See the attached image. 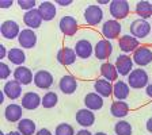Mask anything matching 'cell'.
<instances>
[{"label": "cell", "mask_w": 152, "mask_h": 135, "mask_svg": "<svg viewBox=\"0 0 152 135\" xmlns=\"http://www.w3.org/2000/svg\"><path fill=\"white\" fill-rule=\"evenodd\" d=\"M148 80H149L148 73L144 69H141V68L133 69L129 73V76H128V84L133 89H141L144 87H147L148 85Z\"/></svg>", "instance_id": "obj_1"}, {"label": "cell", "mask_w": 152, "mask_h": 135, "mask_svg": "<svg viewBox=\"0 0 152 135\" xmlns=\"http://www.w3.org/2000/svg\"><path fill=\"white\" fill-rule=\"evenodd\" d=\"M151 31H152V26L149 25L148 20H145V19H136V20H133L132 25H130L132 37H134L136 39L145 38Z\"/></svg>", "instance_id": "obj_2"}, {"label": "cell", "mask_w": 152, "mask_h": 135, "mask_svg": "<svg viewBox=\"0 0 152 135\" xmlns=\"http://www.w3.org/2000/svg\"><path fill=\"white\" fill-rule=\"evenodd\" d=\"M102 19H103V11L98 4H91L84 9V20L88 26L99 25L102 22Z\"/></svg>", "instance_id": "obj_3"}, {"label": "cell", "mask_w": 152, "mask_h": 135, "mask_svg": "<svg viewBox=\"0 0 152 135\" xmlns=\"http://www.w3.org/2000/svg\"><path fill=\"white\" fill-rule=\"evenodd\" d=\"M129 9L130 7L126 0H113L110 3V6H109V11H110L111 16L115 20L126 18L128 14H129Z\"/></svg>", "instance_id": "obj_4"}, {"label": "cell", "mask_w": 152, "mask_h": 135, "mask_svg": "<svg viewBox=\"0 0 152 135\" xmlns=\"http://www.w3.org/2000/svg\"><path fill=\"white\" fill-rule=\"evenodd\" d=\"M121 23L115 19H109L106 22L103 23L102 26V34L104 35V38L107 39V41H111V39H117L121 34Z\"/></svg>", "instance_id": "obj_5"}, {"label": "cell", "mask_w": 152, "mask_h": 135, "mask_svg": "<svg viewBox=\"0 0 152 135\" xmlns=\"http://www.w3.org/2000/svg\"><path fill=\"white\" fill-rule=\"evenodd\" d=\"M133 62L139 66H147L152 62V50L147 46H139L133 53Z\"/></svg>", "instance_id": "obj_6"}, {"label": "cell", "mask_w": 152, "mask_h": 135, "mask_svg": "<svg viewBox=\"0 0 152 135\" xmlns=\"http://www.w3.org/2000/svg\"><path fill=\"white\" fill-rule=\"evenodd\" d=\"M133 60L128 54H120L115 60V69L118 74L121 76H129V73L133 70Z\"/></svg>", "instance_id": "obj_7"}, {"label": "cell", "mask_w": 152, "mask_h": 135, "mask_svg": "<svg viewBox=\"0 0 152 135\" xmlns=\"http://www.w3.org/2000/svg\"><path fill=\"white\" fill-rule=\"evenodd\" d=\"M58 27H60L61 32L66 37H72L76 34L77 31V20H76L73 16L65 15L60 19V23H58Z\"/></svg>", "instance_id": "obj_8"}, {"label": "cell", "mask_w": 152, "mask_h": 135, "mask_svg": "<svg viewBox=\"0 0 152 135\" xmlns=\"http://www.w3.org/2000/svg\"><path fill=\"white\" fill-rule=\"evenodd\" d=\"M20 28L19 25L15 20H6V22L1 23L0 26V32L6 39H14V38H18L20 34Z\"/></svg>", "instance_id": "obj_9"}, {"label": "cell", "mask_w": 152, "mask_h": 135, "mask_svg": "<svg viewBox=\"0 0 152 135\" xmlns=\"http://www.w3.org/2000/svg\"><path fill=\"white\" fill-rule=\"evenodd\" d=\"M18 42L23 49H33L37 45V34L31 28H25L19 34Z\"/></svg>", "instance_id": "obj_10"}, {"label": "cell", "mask_w": 152, "mask_h": 135, "mask_svg": "<svg viewBox=\"0 0 152 135\" xmlns=\"http://www.w3.org/2000/svg\"><path fill=\"white\" fill-rule=\"evenodd\" d=\"M113 53V45L107 39H102L98 41V43L94 47V54L98 60H107Z\"/></svg>", "instance_id": "obj_11"}, {"label": "cell", "mask_w": 152, "mask_h": 135, "mask_svg": "<svg viewBox=\"0 0 152 135\" xmlns=\"http://www.w3.org/2000/svg\"><path fill=\"white\" fill-rule=\"evenodd\" d=\"M53 84V76L48 70H38L34 74V85L39 89H48Z\"/></svg>", "instance_id": "obj_12"}, {"label": "cell", "mask_w": 152, "mask_h": 135, "mask_svg": "<svg viewBox=\"0 0 152 135\" xmlns=\"http://www.w3.org/2000/svg\"><path fill=\"white\" fill-rule=\"evenodd\" d=\"M14 79L20 85H28L33 82L34 76H33V72L28 69V68L22 65V66H18V68L14 70Z\"/></svg>", "instance_id": "obj_13"}, {"label": "cell", "mask_w": 152, "mask_h": 135, "mask_svg": "<svg viewBox=\"0 0 152 135\" xmlns=\"http://www.w3.org/2000/svg\"><path fill=\"white\" fill-rule=\"evenodd\" d=\"M42 104V99L39 97V95L35 92H26L22 97V105L25 110L33 111L35 108H38Z\"/></svg>", "instance_id": "obj_14"}, {"label": "cell", "mask_w": 152, "mask_h": 135, "mask_svg": "<svg viewBox=\"0 0 152 135\" xmlns=\"http://www.w3.org/2000/svg\"><path fill=\"white\" fill-rule=\"evenodd\" d=\"M58 87H60V91L65 95H72L75 93V91L77 89V81L73 76L71 74H65L58 81Z\"/></svg>", "instance_id": "obj_15"}, {"label": "cell", "mask_w": 152, "mask_h": 135, "mask_svg": "<svg viewBox=\"0 0 152 135\" xmlns=\"http://www.w3.org/2000/svg\"><path fill=\"white\" fill-rule=\"evenodd\" d=\"M118 46L120 49L124 51V54H128V53H134L137 47H139V41H137L134 37L132 35H122V37L118 39Z\"/></svg>", "instance_id": "obj_16"}, {"label": "cell", "mask_w": 152, "mask_h": 135, "mask_svg": "<svg viewBox=\"0 0 152 135\" xmlns=\"http://www.w3.org/2000/svg\"><path fill=\"white\" fill-rule=\"evenodd\" d=\"M76 122L82 127H90L95 123V115L88 108H82L76 112Z\"/></svg>", "instance_id": "obj_17"}, {"label": "cell", "mask_w": 152, "mask_h": 135, "mask_svg": "<svg viewBox=\"0 0 152 135\" xmlns=\"http://www.w3.org/2000/svg\"><path fill=\"white\" fill-rule=\"evenodd\" d=\"M76 53L75 49H71V47H63L58 50L57 53V61L64 66H69L72 64H75L76 61Z\"/></svg>", "instance_id": "obj_18"}, {"label": "cell", "mask_w": 152, "mask_h": 135, "mask_svg": "<svg viewBox=\"0 0 152 135\" xmlns=\"http://www.w3.org/2000/svg\"><path fill=\"white\" fill-rule=\"evenodd\" d=\"M75 53L79 58L86 60V58L91 57V54L94 53V47H92L90 41H87V39H80V41H77L75 45Z\"/></svg>", "instance_id": "obj_19"}, {"label": "cell", "mask_w": 152, "mask_h": 135, "mask_svg": "<svg viewBox=\"0 0 152 135\" xmlns=\"http://www.w3.org/2000/svg\"><path fill=\"white\" fill-rule=\"evenodd\" d=\"M84 105L91 111H99L103 107V97L99 96L96 92H90L84 97Z\"/></svg>", "instance_id": "obj_20"}, {"label": "cell", "mask_w": 152, "mask_h": 135, "mask_svg": "<svg viewBox=\"0 0 152 135\" xmlns=\"http://www.w3.org/2000/svg\"><path fill=\"white\" fill-rule=\"evenodd\" d=\"M38 12L41 15L42 20L49 22V20L56 18L57 9H56V6H54L52 1H42V3L38 6Z\"/></svg>", "instance_id": "obj_21"}, {"label": "cell", "mask_w": 152, "mask_h": 135, "mask_svg": "<svg viewBox=\"0 0 152 135\" xmlns=\"http://www.w3.org/2000/svg\"><path fill=\"white\" fill-rule=\"evenodd\" d=\"M3 92L8 99H11V100H16V99L22 95V85L19 84L18 81H15V80L7 81L6 84H4Z\"/></svg>", "instance_id": "obj_22"}, {"label": "cell", "mask_w": 152, "mask_h": 135, "mask_svg": "<svg viewBox=\"0 0 152 135\" xmlns=\"http://www.w3.org/2000/svg\"><path fill=\"white\" fill-rule=\"evenodd\" d=\"M22 112H23L22 105L10 104V105L6 107V110H4V116H6V119L11 123L20 122V120H22Z\"/></svg>", "instance_id": "obj_23"}, {"label": "cell", "mask_w": 152, "mask_h": 135, "mask_svg": "<svg viewBox=\"0 0 152 135\" xmlns=\"http://www.w3.org/2000/svg\"><path fill=\"white\" fill-rule=\"evenodd\" d=\"M23 22L26 23V26H27L28 28H31V30L39 27L42 23V18H41V15H39V12H38V8L27 11V12L25 14V16H23Z\"/></svg>", "instance_id": "obj_24"}, {"label": "cell", "mask_w": 152, "mask_h": 135, "mask_svg": "<svg viewBox=\"0 0 152 135\" xmlns=\"http://www.w3.org/2000/svg\"><path fill=\"white\" fill-rule=\"evenodd\" d=\"M94 89L102 97H110L113 93V84L104 79H98L94 82Z\"/></svg>", "instance_id": "obj_25"}, {"label": "cell", "mask_w": 152, "mask_h": 135, "mask_svg": "<svg viewBox=\"0 0 152 135\" xmlns=\"http://www.w3.org/2000/svg\"><path fill=\"white\" fill-rule=\"evenodd\" d=\"M129 91H130V87L124 81H117L113 85V95L115 96L117 100L124 101L129 96Z\"/></svg>", "instance_id": "obj_26"}, {"label": "cell", "mask_w": 152, "mask_h": 135, "mask_svg": "<svg viewBox=\"0 0 152 135\" xmlns=\"http://www.w3.org/2000/svg\"><path fill=\"white\" fill-rule=\"evenodd\" d=\"M101 74L103 76L104 80H107V81H115L118 79V72L115 69V65L110 62H103L101 65Z\"/></svg>", "instance_id": "obj_27"}, {"label": "cell", "mask_w": 152, "mask_h": 135, "mask_svg": "<svg viewBox=\"0 0 152 135\" xmlns=\"http://www.w3.org/2000/svg\"><path fill=\"white\" fill-rule=\"evenodd\" d=\"M111 115L114 118H125L129 112V105H128L125 101H121V100H115L113 104H111Z\"/></svg>", "instance_id": "obj_28"}, {"label": "cell", "mask_w": 152, "mask_h": 135, "mask_svg": "<svg viewBox=\"0 0 152 135\" xmlns=\"http://www.w3.org/2000/svg\"><path fill=\"white\" fill-rule=\"evenodd\" d=\"M136 14L140 19H148L152 16V4L147 0H140L136 3Z\"/></svg>", "instance_id": "obj_29"}, {"label": "cell", "mask_w": 152, "mask_h": 135, "mask_svg": "<svg viewBox=\"0 0 152 135\" xmlns=\"http://www.w3.org/2000/svg\"><path fill=\"white\" fill-rule=\"evenodd\" d=\"M10 62L15 64L18 66H22V64L26 61V54L22 49H19V47H12V49H10L8 50V56H7Z\"/></svg>", "instance_id": "obj_30"}, {"label": "cell", "mask_w": 152, "mask_h": 135, "mask_svg": "<svg viewBox=\"0 0 152 135\" xmlns=\"http://www.w3.org/2000/svg\"><path fill=\"white\" fill-rule=\"evenodd\" d=\"M35 130H37L35 123L33 122L31 119L25 118V119H22L20 122H18V131L22 135H34Z\"/></svg>", "instance_id": "obj_31"}, {"label": "cell", "mask_w": 152, "mask_h": 135, "mask_svg": "<svg viewBox=\"0 0 152 135\" xmlns=\"http://www.w3.org/2000/svg\"><path fill=\"white\" fill-rule=\"evenodd\" d=\"M114 131L117 135H132V126L126 120H120V122L115 123Z\"/></svg>", "instance_id": "obj_32"}, {"label": "cell", "mask_w": 152, "mask_h": 135, "mask_svg": "<svg viewBox=\"0 0 152 135\" xmlns=\"http://www.w3.org/2000/svg\"><path fill=\"white\" fill-rule=\"evenodd\" d=\"M58 101V96L56 92H48L42 97V107L44 108H53Z\"/></svg>", "instance_id": "obj_33"}, {"label": "cell", "mask_w": 152, "mask_h": 135, "mask_svg": "<svg viewBox=\"0 0 152 135\" xmlns=\"http://www.w3.org/2000/svg\"><path fill=\"white\" fill-rule=\"evenodd\" d=\"M56 135H75L73 127L68 123H60L56 127Z\"/></svg>", "instance_id": "obj_34"}, {"label": "cell", "mask_w": 152, "mask_h": 135, "mask_svg": "<svg viewBox=\"0 0 152 135\" xmlns=\"http://www.w3.org/2000/svg\"><path fill=\"white\" fill-rule=\"evenodd\" d=\"M18 6L22 9L26 11H31L35 7V0H18Z\"/></svg>", "instance_id": "obj_35"}, {"label": "cell", "mask_w": 152, "mask_h": 135, "mask_svg": "<svg viewBox=\"0 0 152 135\" xmlns=\"http://www.w3.org/2000/svg\"><path fill=\"white\" fill-rule=\"evenodd\" d=\"M11 74V69H10V66L4 62H0V79L1 80H6L10 77Z\"/></svg>", "instance_id": "obj_36"}, {"label": "cell", "mask_w": 152, "mask_h": 135, "mask_svg": "<svg viewBox=\"0 0 152 135\" xmlns=\"http://www.w3.org/2000/svg\"><path fill=\"white\" fill-rule=\"evenodd\" d=\"M12 4H14L12 0H1V1H0V7H1V8H4V9L10 8Z\"/></svg>", "instance_id": "obj_37"}, {"label": "cell", "mask_w": 152, "mask_h": 135, "mask_svg": "<svg viewBox=\"0 0 152 135\" xmlns=\"http://www.w3.org/2000/svg\"><path fill=\"white\" fill-rule=\"evenodd\" d=\"M8 56V51H7L6 46L4 45H0V60H3L4 57Z\"/></svg>", "instance_id": "obj_38"}, {"label": "cell", "mask_w": 152, "mask_h": 135, "mask_svg": "<svg viewBox=\"0 0 152 135\" xmlns=\"http://www.w3.org/2000/svg\"><path fill=\"white\" fill-rule=\"evenodd\" d=\"M35 135H53V134H52L48 129H41V130H38V131L35 132Z\"/></svg>", "instance_id": "obj_39"}, {"label": "cell", "mask_w": 152, "mask_h": 135, "mask_svg": "<svg viewBox=\"0 0 152 135\" xmlns=\"http://www.w3.org/2000/svg\"><path fill=\"white\" fill-rule=\"evenodd\" d=\"M56 3L58 4V6L66 7V6H69V4H72V0H57Z\"/></svg>", "instance_id": "obj_40"}, {"label": "cell", "mask_w": 152, "mask_h": 135, "mask_svg": "<svg viewBox=\"0 0 152 135\" xmlns=\"http://www.w3.org/2000/svg\"><path fill=\"white\" fill-rule=\"evenodd\" d=\"M145 93L148 95V97L152 99V82H151V84H148V85L145 87Z\"/></svg>", "instance_id": "obj_41"}, {"label": "cell", "mask_w": 152, "mask_h": 135, "mask_svg": "<svg viewBox=\"0 0 152 135\" xmlns=\"http://www.w3.org/2000/svg\"><path fill=\"white\" fill-rule=\"evenodd\" d=\"M145 127H147V130H148V131L152 134V118H149V119L147 120V124H145Z\"/></svg>", "instance_id": "obj_42"}, {"label": "cell", "mask_w": 152, "mask_h": 135, "mask_svg": "<svg viewBox=\"0 0 152 135\" xmlns=\"http://www.w3.org/2000/svg\"><path fill=\"white\" fill-rule=\"evenodd\" d=\"M76 135H92V134L88 131V130L83 129V130H79V131H77V134H76Z\"/></svg>", "instance_id": "obj_43"}, {"label": "cell", "mask_w": 152, "mask_h": 135, "mask_svg": "<svg viewBox=\"0 0 152 135\" xmlns=\"http://www.w3.org/2000/svg\"><path fill=\"white\" fill-rule=\"evenodd\" d=\"M4 97H6V95H4V92H3V91H0V104H3Z\"/></svg>", "instance_id": "obj_44"}, {"label": "cell", "mask_w": 152, "mask_h": 135, "mask_svg": "<svg viewBox=\"0 0 152 135\" xmlns=\"http://www.w3.org/2000/svg\"><path fill=\"white\" fill-rule=\"evenodd\" d=\"M6 135H22V134H20L19 131H10L8 134H6Z\"/></svg>", "instance_id": "obj_45"}, {"label": "cell", "mask_w": 152, "mask_h": 135, "mask_svg": "<svg viewBox=\"0 0 152 135\" xmlns=\"http://www.w3.org/2000/svg\"><path fill=\"white\" fill-rule=\"evenodd\" d=\"M102 4H109V1H107V0H99L98 6H102Z\"/></svg>", "instance_id": "obj_46"}, {"label": "cell", "mask_w": 152, "mask_h": 135, "mask_svg": "<svg viewBox=\"0 0 152 135\" xmlns=\"http://www.w3.org/2000/svg\"><path fill=\"white\" fill-rule=\"evenodd\" d=\"M94 135H107L106 132H96V134H94Z\"/></svg>", "instance_id": "obj_47"}, {"label": "cell", "mask_w": 152, "mask_h": 135, "mask_svg": "<svg viewBox=\"0 0 152 135\" xmlns=\"http://www.w3.org/2000/svg\"><path fill=\"white\" fill-rule=\"evenodd\" d=\"M0 135H6V134H4V132H0Z\"/></svg>", "instance_id": "obj_48"}]
</instances>
